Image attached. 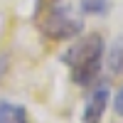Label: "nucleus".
I'll use <instances>...</instances> for the list:
<instances>
[{"instance_id":"f257e3e1","label":"nucleus","mask_w":123,"mask_h":123,"mask_svg":"<svg viewBox=\"0 0 123 123\" xmlns=\"http://www.w3.org/2000/svg\"><path fill=\"white\" fill-rule=\"evenodd\" d=\"M104 52H106L104 37L96 35V32L81 37L74 47L67 49L64 64L69 67L74 84H79V86L94 84V79L98 76V71H101V64H104Z\"/></svg>"},{"instance_id":"f03ea898","label":"nucleus","mask_w":123,"mask_h":123,"mask_svg":"<svg viewBox=\"0 0 123 123\" xmlns=\"http://www.w3.org/2000/svg\"><path fill=\"white\" fill-rule=\"evenodd\" d=\"M35 25L49 39H71L81 32V20L64 0H39L35 10Z\"/></svg>"},{"instance_id":"7ed1b4c3","label":"nucleus","mask_w":123,"mask_h":123,"mask_svg":"<svg viewBox=\"0 0 123 123\" xmlns=\"http://www.w3.org/2000/svg\"><path fill=\"white\" fill-rule=\"evenodd\" d=\"M106 106H108V86H106V84H98V86L89 94L86 104H84L81 123H101Z\"/></svg>"},{"instance_id":"20e7f679","label":"nucleus","mask_w":123,"mask_h":123,"mask_svg":"<svg viewBox=\"0 0 123 123\" xmlns=\"http://www.w3.org/2000/svg\"><path fill=\"white\" fill-rule=\"evenodd\" d=\"M0 123H30V118L22 106L10 104V101H0Z\"/></svg>"},{"instance_id":"39448f33","label":"nucleus","mask_w":123,"mask_h":123,"mask_svg":"<svg viewBox=\"0 0 123 123\" xmlns=\"http://www.w3.org/2000/svg\"><path fill=\"white\" fill-rule=\"evenodd\" d=\"M106 64L111 74H123V37H118L106 52Z\"/></svg>"},{"instance_id":"423d86ee","label":"nucleus","mask_w":123,"mask_h":123,"mask_svg":"<svg viewBox=\"0 0 123 123\" xmlns=\"http://www.w3.org/2000/svg\"><path fill=\"white\" fill-rule=\"evenodd\" d=\"M81 10L86 15H104L108 10V0H81Z\"/></svg>"},{"instance_id":"0eeeda50","label":"nucleus","mask_w":123,"mask_h":123,"mask_svg":"<svg viewBox=\"0 0 123 123\" xmlns=\"http://www.w3.org/2000/svg\"><path fill=\"white\" fill-rule=\"evenodd\" d=\"M113 111H116V116L123 118V86H121V91H118L116 98H113Z\"/></svg>"}]
</instances>
